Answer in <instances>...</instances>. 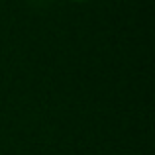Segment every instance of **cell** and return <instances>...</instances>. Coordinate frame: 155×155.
Instances as JSON below:
<instances>
[]
</instances>
